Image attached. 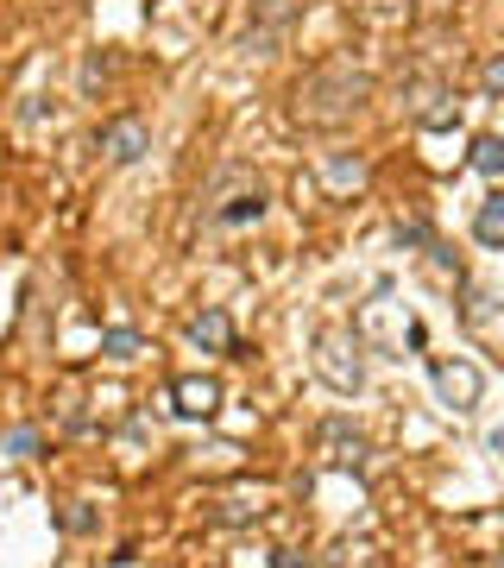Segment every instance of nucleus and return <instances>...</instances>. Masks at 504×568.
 Wrapping results in <instances>:
<instances>
[{
  "instance_id": "obj_3",
  "label": "nucleus",
  "mask_w": 504,
  "mask_h": 568,
  "mask_svg": "<svg viewBox=\"0 0 504 568\" xmlns=\"http://www.w3.org/2000/svg\"><path fill=\"white\" fill-rule=\"evenodd\" d=\"M290 26H297V0H252V20H247V57H272V52H284Z\"/></svg>"
},
{
  "instance_id": "obj_10",
  "label": "nucleus",
  "mask_w": 504,
  "mask_h": 568,
  "mask_svg": "<svg viewBox=\"0 0 504 568\" xmlns=\"http://www.w3.org/2000/svg\"><path fill=\"white\" fill-rule=\"evenodd\" d=\"M190 336H196V348H208V354H233V322H227V310H202L196 322H190Z\"/></svg>"
},
{
  "instance_id": "obj_14",
  "label": "nucleus",
  "mask_w": 504,
  "mask_h": 568,
  "mask_svg": "<svg viewBox=\"0 0 504 568\" xmlns=\"http://www.w3.org/2000/svg\"><path fill=\"white\" fill-rule=\"evenodd\" d=\"M479 89L504 102V52H499V57H485V70H479Z\"/></svg>"
},
{
  "instance_id": "obj_16",
  "label": "nucleus",
  "mask_w": 504,
  "mask_h": 568,
  "mask_svg": "<svg viewBox=\"0 0 504 568\" xmlns=\"http://www.w3.org/2000/svg\"><path fill=\"white\" fill-rule=\"evenodd\" d=\"M272 568H309V563H302L297 549H272Z\"/></svg>"
},
{
  "instance_id": "obj_4",
  "label": "nucleus",
  "mask_w": 504,
  "mask_h": 568,
  "mask_svg": "<svg viewBox=\"0 0 504 568\" xmlns=\"http://www.w3.org/2000/svg\"><path fill=\"white\" fill-rule=\"evenodd\" d=\"M435 391H442V405H448V411H479L485 379H479L473 361H435Z\"/></svg>"
},
{
  "instance_id": "obj_9",
  "label": "nucleus",
  "mask_w": 504,
  "mask_h": 568,
  "mask_svg": "<svg viewBox=\"0 0 504 568\" xmlns=\"http://www.w3.org/2000/svg\"><path fill=\"white\" fill-rule=\"evenodd\" d=\"M259 215H265V190H259V183L233 190L221 208H208V221H221V228H247V221H259Z\"/></svg>"
},
{
  "instance_id": "obj_2",
  "label": "nucleus",
  "mask_w": 504,
  "mask_h": 568,
  "mask_svg": "<svg viewBox=\"0 0 504 568\" xmlns=\"http://www.w3.org/2000/svg\"><path fill=\"white\" fill-rule=\"evenodd\" d=\"M316 373H322L334 391H359V386H366L359 341H353L347 329H322V336H316Z\"/></svg>"
},
{
  "instance_id": "obj_15",
  "label": "nucleus",
  "mask_w": 504,
  "mask_h": 568,
  "mask_svg": "<svg viewBox=\"0 0 504 568\" xmlns=\"http://www.w3.org/2000/svg\"><path fill=\"white\" fill-rule=\"evenodd\" d=\"M328 183H341V190H347V183H359V158H334V164H328Z\"/></svg>"
},
{
  "instance_id": "obj_13",
  "label": "nucleus",
  "mask_w": 504,
  "mask_h": 568,
  "mask_svg": "<svg viewBox=\"0 0 504 568\" xmlns=\"http://www.w3.org/2000/svg\"><path fill=\"white\" fill-rule=\"evenodd\" d=\"M473 164L485 171V178H504V139H499V133L473 139Z\"/></svg>"
},
{
  "instance_id": "obj_8",
  "label": "nucleus",
  "mask_w": 504,
  "mask_h": 568,
  "mask_svg": "<svg viewBox=\"0 0 504 568\" xmlns=\"http://www.w3.org/2000/svg\"><path fill=\"white\" fill-rule=\"evenodd\" d=\"M359 455H366V442H359V430H353L347 417L322 423V462L328 467H359Z\"/></svg>"
},
{
  "instance_id": "obj_17",
  "label": "nucleus",
  "mask_w": 504,
  "mask_h": 568,
  "mask_svg": "<svg viewBox=\"0 0 504 568\" xmlns=\"http://www.w3.org/2000/svg\"><path fill=\"white\" fill-rule=\"evenodd\" d=\"M492 448H499V455H504V430H499V436H492Z\"/></svg>"
},
{
  "instance_id": "obj_11",
  "label": "nucleus",
  "mask_w": 504,
  "mask_h": 568,
  "mask_svg": "<svg viewBox=\"0 0 504 568\" xmlns=\"http://www.w3.org/2000/svg\"><path fill=\"white\" fill-rule=\"evenodd\" d=\"M473 234H479V247H504V190L499 196H485L473 215Z\"/></svg>"
},
{
  "instance_id": "obj_6",
  "label": "nucleus",
  "mask_w": 504,
  "mask_h": 568,
  "mask_svg": "<svg viewBox=\"0 0 504 568\" xmlns=\"http://www.w3.org/2000/svg\"><path fill=\"white\" fill-rule=\"evenodd\" d=\"M146 152H151V127H146V121L121 114V121H107V127H101V158H107V164H139Z\"/></svg>"
},
{
  "instance_id": "obj_7",
  "label": "nucleus",
  "mask_w": 504,
  "mask_h": 568,
  "mask_svg": "<svg viewBox=\"0 0 504 568\" xmlns=\"http://www.w3.org/2000/svg\"><path fill=\"white\" fill-rule=\"evenodd\" d=\"M171 398H176V411L183 417H215L221 411V386L215 379H202V373H183L171 386Z\"/></svg>"
},
{
  "instance_id": "obj_1",
  "label": "nucleus",
  "mask_w": 504,
  "mask_h": 568,
  "mask_svg": "<svg viewBox=\"0 0 504 568\" xmlns=\"http://www.w3.org/2000/svg\"><path fill=\"white\" fill-rule=\"evenodd\" d=\"M366 95H373V77L366 70H353V57H328V64H316L309 77L297 82V102H290V114H297L302 127H347L353 114L366 107Z\"/></svg>"
},
{
  "instance_id": "obj_5",
  "label": "nucleus",
  "mask_w": 504,
  "mask_h": 568,
  "mask_svg": "<svg viewBox=\"0 0 504 568\" xmlns=\"http://www.w3.org/2000/svg\"><path fill=\"white\" fill-rule=\"evenodd\" d=\"M410 121L416 127H428V133H442V127H454L460 121V102H454V89H442V82H410Z\"/></svg>"
},
{
  "instance_id": "obj_12",
  "label": "nucleus",
  "mask_w": 504,
  "mask_h": 568,
  "mask_svg": "<svg viewBox=\"0 0 504 568\" xmlns=\"http://www.w3.org/2000/svg\"><path fill=\"white\" fill-rule=\"evenodd\" d=\"M101 354L133 361V354H146V336H139V329H107V336H101Z\"/></svg>"
}]
</instances>
